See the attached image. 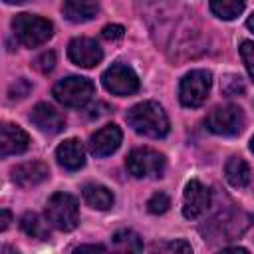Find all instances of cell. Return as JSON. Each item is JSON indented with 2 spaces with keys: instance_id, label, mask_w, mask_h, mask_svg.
Segmentation results:
<instances>
[{
  "instance_id": "16",
  "label": "cell",
  "mask_w": 254,
  "mask_h": 254,
  "mask_svg": "<svg viewBox=\"0 0 254 254\" xmlns=\"http://www.w3.org/2000/svg\"><path fill=\"white\" fill-rule=\"evenodd\" d=\"M62 12L69 22H87L97 16L99 4L95 0H64Z\"/></svg>"
},
{
  "instance_id": "7",
  "label": "cell",
  "mask_w": 254,
  "mask_h": 254,
  "mask_svg": "<svg viewBox=\"0 0 254 254\" xmlns=\"http://www.w3.org/2000/svg\"><path fill=\"white\" fill-rule=\"evenodd\" d=\"M125 167L137 179L163 177V173H165V157L161 153L153 151V149L141 147V149H135V151L129 153V157L125 161Z\"/></svg>"
},
{
  "instance_id": "1",
  "label": "cell",
  "mask_w": 254,
  "mask_h": 254,
  "mask_svg": "<svg viewBox=\"0 0 254 254\" xmlns=\"http://www.w3.org/2000/svg\"><path fill=\"white\" fill-rule=\"evenodd\" d=\"M127 123L139 133L153 139L165 137L169 133V119L157 101H143L127 111Z\"/></svg>"
},
{
  "instance_id": "30",
  "label": "cell",
  "mask_w": 254,
  "mask_h": 254,
  "mask_svg": "<svg viewBox=\"0 0 254 254\" xmlns=\"http://www.w3.org/2000/svg\"><path fill=\"white\" fill-rule=\"evenodd\" d=\"M83 250H105V246L101 244H85V246H77L75 252H83Z\"/></svg>"
},
{
  "instance_id": "6",
  "label": "cell",
  "mask_w": 254,
  "mask_h": 254,
  "mask_svg": "<svg viewBox=\"0 0 254 254\" xmlns=\"http://www.w3.org/2000/svg\"><path fill=\"white\" fill-rule=\"evenodd\" d=\"M206 127L222 137H234L244 127V113L236 105H220L214 107L206 115Z\"/></svg>"
},
{
  "instance_id": "28",
  "label": "cell",
  "mask_w": 254,
  "mask_h": 254,
  "mask_svg": "<svg viewBox=\"0 0 254 254\" xmlns=\"http://www.w3.org/2000/svg\"><path fill=\"white\" fill-rule=\"evenodd\" d=\"M159 250H169V252H190V244H187L185 240H177V242H167L163 246H155Z\"/></svg>"
},
{
  "instance_id": "13",
  "label": "cell",
  "mask_w": 254,
  "mask_h": 254,
  "mask_svg": "<svg viewBox=\"0 0 254 254\" xmlns=\"http://www.w3.org/2000/svg\"><path fill=\"white\" fill-rule=\"evenodd\" d=\"M28 145H30V137L24 129H20L18 125H12V123L2 125V131H0V153H2V157L20 155L28 149Z\"/></svg>"
},
{
  "instance_id": "31",
  "label": "cell",
  "mask_w": 254,
  "mask_h": 254,
  "mask_svg": "<svg viewBox=\"0 0 254 254\" xmlns=\"http://www.w3.org/2000/svg\"><path fill=\"white\" fill-rule=\"evenodd\" d=\"M246 26H248V28H250V30L254 32V12H252V16H250V18L246 20Z\"/></svg>"
},
{
  "instance_id": "26",
  "label": "cell",
  "mask_w": 254,
  "mask_h": 254,
  "mask_svg": "<svg viewBox=\"0 0 254 254\" xmlns=\"http://www.w3.org/2000/svg\"><path fill=\"white\" fill-rule=\"evenodd\" d=\"M30 89H32V85H30V81L28 79H24V77H20V79H16L12 85H10V99H22V97H26L28 93H30Z\"/></svg>"
},
{
  "instance_id": "17",
  "label": "cell",
  "mask_w": 254,
  "mask_h": 254,
  "mask_svg": "<svg viewBox=\"0 0 254 254\" xmlns=\"http://www.w3.org/2000/svg\"><path fill=\"white\" fill-rule=\"evenodd\" d=\"M224 173H226V181L234 189H244L250 183V169L242 157H230L226 161Z\"/></svg>"
},
{
  "instance_id": "23",
  "label": "cell",
  "mask_w": 254,
  "mask_h": 254,
  "mask_svg": "<svg viewBox=\"0 0 254 254\" xmlns=\"http://www.w3.org/2000/svg\"><path fill=\"white\" fill-rule=\"evenodd\" d=\"M169 206H171V198H169L165 192H155V194L147 200V208H149V212H153V214H163V212L169 210Z\"/></svg>"
},
{
  "instance_id": "11",
  "label": "cell",
  "mask_w": 254,
  "mask_h": 254,
  "mask_svg": "<svg viewBox=\"0 0 254 254\" xmlns=\"http://www.w3.org/2000/svg\"><path fill=\"white\" fill-rule=\"evenodd\" d=\"M121 139H123V133L117 125L109 123L101 129H97L91 139H89V151L95 155V157H107L111 153H115L121 145Z\"/></svg>"
},
{
  "instance_id": "15",
  "label": "cell",
  "mask_w": 254,
  "mask_h": 254,
  "mask_svg": "<svg viewBox=\"0 0 254 254\" xmlns=\"http://www.w3.org/2000/svg\"><path fill=\"white\" fill-rule=\"evenodd\" d=\"M56 159L64 169L77 171L85 163V151H83V147L77 139H65L56 149Z\"/></svg>"
},
{
  "instance_id": "10",
  "label": "cell",
  "mask_w": 254,
  "mask_h": 254,
  "mask_svg": "<svg viewBox=\"0 0 254 254\" xmlns=\"http://www.w3.org/2000/svg\"><path fill=\"white\" fill-rule=\"evenodd\" d=\"M67 56L79 67H93L103 60V50L91 38H75L67 46Z\"/></svg>"
},
{
  "instance_id": "29",
  "label": "cell",
  "mask_w": 254,
  "mask_h": 254,
  "mask_svg": "<svg viewBox=\"0 0 254 254\" xmlns=\"http://www.w3.org/2000/svg\"><path fill=\"white\" fill-rule=\"evenodd\" d=\"M10 220H12V216H10V210L2 208V210H0V230H6V228L10 226Z\"/></svg>"
},
{
  "instance_id": "20",
  "label": "cell",
  "mask_w": 254,
  "mask_h": 254,
  "mask_svg": "<svg viewBox=\"0 0 254 254\" xmlns=\"http://www.w3.org/2000/svg\"><path fill=\"white\" fill-rule=\"evenodd\" d=\"M20 228L32 236V238H40V240H48L50 238V232H48V226L40 220V216L36 212H26L22 218H20Z\"/></svg>"
},
{
  "instance_id": "27",
  "label": "cell",
  "mask_w": 254,
  "mask_h": 254,
  "mask_svg": "<svg viewBox=\"0 0 254 254\" xmlns=\"http://www.w3.org/2000/svg\"><path fill=\"white\" fill-rule=\"evenodd\" d=\"M101 36L107 40V42H115V40H121L125 36V28L119 26V24H109L101 30Z\"/></svg>"
},
{
  "instance_id": "22",
  "label": "cell",
  "mask_w": 254,
  "mask_h": 254,
  "mask_svg": "<svg viewBox=\"0 0 254 254\" xmlns=\"http://www.w3.org/2000/svg\"><path fill=\"white\" fill-rule=\"evenodd\" d=\"M220 89H222V93L224 95H242L244 93V89H246V85H244V79L240 77V75H236V73H228V75H224L222 77V81H220Z\"/></svg>"
},
{
  "instance_id": "9",
  "label": "cell",
  "mask_w": 254,
  "mask_h": 254,
  "mask_svg": "<svg viewBox=\"0 0 254 254\" xmlns=\"http://www.w3.org/2000/svg\"><path fill=\"white\" fill-rule=\"evenodd\" d=\"M210 206V190L196 179L189 181L183 194V214L185 218H198Z\"/></svg>"
},
{
  "instance_id": "32",
  "label": "cell",
  "mask_w": 254,
  "mask_h": 254,
  "mask_svg": "<svg viewBox=\"0 0 254 254\" xmlns=\"http://www.w3.org/2000/svg\"><path fill=\"white\" fill-rule=\"evenodd\" d=\"M4 2H8V4H20V2H24V0H4Z\"/></svg>"
},
{
  "instance_id": "12",
  "label": "cell",
  "mask_w": 254,
  "mask_h": 254,
  "mask_svg": "<svg viewBox=\"0 0 254 254\" xmlns=\"http://www.w3.org/2000/svg\"><path fill=\"white\" fill-rule=\"evenodd\" d=\"M30 121H32L40 131L50 133V135L60 133V131L64 129V125H65L64 115H62L56 107H52L50 103H38V105L32 109V113H30Z\"/></svg>"
},
{
  "instance_id": "24",
  "label": "cell",
  "mask_w": 254,
  "mask_h": 254,
  "mask_svg": "<svg viewBox=\"0 0 254 254\" xmlns=\"http://www.w3.org/2000/svg\"><path fill=\"white\" fill-rule=\"evenodd\" d=\"M240 56L244 60V65H246L250 77L254 79V42H248V40L242 42L240 44Z\"/></svg>"
},
{
  "instance_id": "21",
  "label": "cell",
  "mask_w": 254,
  "mask_h": 254,
  "mask_svg": "<svg viewBox=\"0 0 254 254\" xmlns=\"http://www.w3.org/2000/svg\"><path fill=\"white\" fill-rule=\"evenodd\" d=\"M113 246L119 252H139L143 250V242L139 238V234H135L133 230H119L113 234Z\"/></svg>"
},
{
  "instance_id": "25",
  "label": "cell",
  "mask_w": 254,
  "mask_h": 254,
  "mask_svg": "<svg viewBox=\"0 0 254 254\" xmlns=\"http://www.w3.org/2000/svg\"><path fill=\"white\" fill-rule=\"evenodd\" d=\"M54 65H56V54H54V52H44V54H40V56L34 60V67H36L38 71H42V73L52 71Z\"/></svg>"
},
{
  "instance_id": "8",
  "label": "cell",
  "mask_w": 254,
  "mask_h": 254,
  "mask_svg": "<svg viewBox=\"0 0 254 254\" xmlns=\"http://www.w3.org/2000/svg\"><path fill=\"white\" fill-rule=\"evenodd\" d=\"M101 83L113 95H131L139 89L137 73L125 64H113L101 75Z\"/></svg>"
},
{
  "instance_id": "5",
  "label": "cell",
  "mask_w": 254,
  "mask_h": 254,
  "mask_svg": "<svg viewBox=\"0 0 254 254\" xmlns=\"http://www.w3.org/2000/svg\"><path fill=\"white\" fill-rule=\"evenodd\" d=\"M210 71L206 69H192L189 71L183 79H181V87H179V97L181 103L185 107H200L210 91Z\"/></svg>"
},
{
  "instance_id": "4",
  "label": "cell",
  "mask_w": 254,
  "mask_h": 254,
  "mask_svg": "<svg viewBox=\"0 0 254 254\" xmlns=\"http://www.w3.org/2000/svg\"><path fill=\"white\" fill-rule=\"evenodd\" d=\"M91 95H93V83L87 77L69 75L54 85V97L65 107L79 109L91 99Z\"/></svg>"
},
{
  "instance_id": "2",
  "label": "cell",
  "mask_w": 254,
  "mask_h": 254,
  "mask_svg": "<svg viewBox=\"0 0 254 254\" xmlns=\"http://www.w3.org/2000/svg\"><path fill=\"white\" fill-rule=\"evenodd\" d=\"M46 218L48 222L62 230L69 232L79 224V206L77 200L67 192H56L50 196L46 204Z\"/></svg>"
},
{
  "instance_id": "14",
  "label": "cell",
  "mask_w": 254,
  "mask_h": 254,
  "mask_svg": "<svg viewBox=\"0 0 254 254\" xmlns=\"http://www.w3.org/2000/svg\"><path fill=\"white\" fill-rule=\"evenodd\" d=\"M48 175H50L48 167L40 161L24 163V165H18L16 169H12V181L22 189H30V187L40 185L42 181L48 179Z\"/></svg>"
},
{
  "instance_id": "34",
  "label": "cell",
  "mask_w": 254,
  "mask_h": 254,
  "mask_svg": "<svg viewBox=\"0 0 254 254\" xmlns=\"http://www.w3.org/2000/svg\"><path fill=\"white\" fill-rule=\"evenodd\" d=\"M252 189H254V183H252Z\"/></svg>"
},
{
  "instance_id": "19",
  "label": "cell",
  "mask_w": 254,
  "mask_h": 254,
  "mask_svg": "<svg viewBox=\"0 0 254 254\" xmlns=\"http://www.w3.org/2000/svg\"><path fill=\"white\" fill-rule=\"evenodd\" d=\"M246 0H210V10L222 20H234L242 14Z\"/></svg>"
},
{
  "instance_id": "33",
  "label": "cell",
  "mask_w": 254,
  "mask_h": 254,
  "mask_svg": "<svg viewBox=\"0 0 254 254\" xmlns=\"http://www.w3.org/2000/svg\"><path fill=\"white\" fill-rule=\"evenodd\" d=\"M250 149L254 151V137H252V141H250Z\"/></svg>"
},
{
  "instance_id": "3",
  "label": "cell",
  "mask_w": 254,
  "mask_h": 254,
  "mask_svg": "<svg viewBox=\"0 0 254 254\" xmlns=\"http://www.w3.org/2000/svg\"><path fill=\"white\" fill-rule=\"evenodd\" d=\"M12 30H14L16 38L20 40V44L26 48L42 46L54 34V26L50 20L32 16V14H18L12 20Z\"/></svg>"
},
{
  "instance_id": "18",
  "label": "cell",
  "mask_w": 254,
  "mask_h": 254,
  "mask_svg": "<svg viewBox=\"0 0 254 254\" xmlns=\"http://www.w3.org/2000/svg\"><path fill=\"white\" fill-rule=\"evenodd\" d=\"M83 198L91 208L97 210H105L113 204V194L107 187L101 185H85L83 187Z\"/></svg>"
}]
</instances>
